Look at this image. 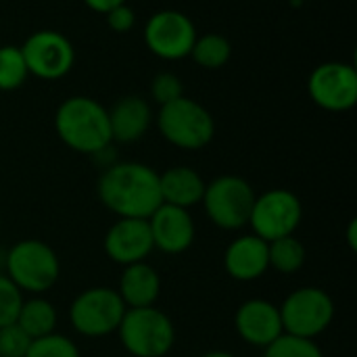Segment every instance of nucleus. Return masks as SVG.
<instances>
[{
    "instance_id": "1",
    "label": "nucleus",
    "mask_w": 357,
    "mask_h": 357,
    "mask_svg": "<svg viewBox=\"0 0 357 357\" xmlns=\"http://www.w3.org/2000/svg\"><path fill=\"white\" fill-rule=\"evenodd\" d=\"M96 195L117 218L149 220L161 205L159 174L138 161H117L102 169Z\"/></svg>"
},
{
    "instance_id": "2",
    "label": "nucleus",
    "mask_w": 357,
    "mask_h": 357,
    "mask_svg": "<svg viewBox=\"0 0 357 357\" xmlns=\"http://www.w3.org/2000/svg\"><path fill=\"white\" fill-rule=\"evenodd\" d=\"M54 130L61 142L82 155H96L113 144L109 113L90 96H69L54 113Z\"/></svg>"
},
{
    "instance_id": "3",
    "label": "nucleus",
    "mask_w": 357,
    "mask_h": 357,
    "mask_svg": "<svg viewBox=\"0 0 357 357\" xmlns=\"http://www.w3.org/2000/svg\"><path fill=\"white\" fill-rule=\"evenodd\" d=\"M6 278L29 295H42L50 291L61 276V261L56 251L38 238H25L15 243L4 257Z\"/></svg>"
},
{
    "instance_id": "4",
    "label": "nucleus",
    "mask_w": 357,
    "mask_h": 357,
    "mask_svg": "<svg viewBox=\"0 0 357 357\" xmlns=\"http://www.w3.org/2000/svg\"><path fill=\"white\" fill-rule=\"evenodd\" d=\"M119 343L132 357H165L176 345V326L159 307L126 310L119 328Z\"/></svg>"
},
{
    "instance_id": "5",
    "label": "nucleus",
    "mask_w": 357,
    "mask_h": 357,
    "mask_svg": "<svg viewBox=\"0 0 357 357\" xmlns=\"http://www.w3.org/2000/svg\"><path fill=\"white\" fill-rule=\"evenodd\" d=\"M157 128L172 146L182 151H201L215 136L213 115L188 96L161 105L157 113Z\"/></svg>"
},
{
    "instance_id": "6",
    "label": "nucleus",
    "mask_w": 357,
    "mask_h": 357,
    "mask_svg": "<svg viewBox=\"0 0 357 357\" xmlns=\"http://www.w3.org/2000/svg\"><path fill=\"white\" fill-rule=\"evenodd\" d=\"M255 197L253 186L245 178L226 174L205 186L201 205L215 228L236 232L249 224Z\"/></svg>"
},
{
    "instance_id": "7",
    "label": "nucleus",
    "mask_w": 357,
    "mask_h": 357,
    "mask_svg": "<svg viewBox=\"0 0 357 357\" xmlns=\"http://www.w3.org/2000/svg\"><path fill=\"white\" fill-rule=\"evenodd\" d=\"M278 310L284 335L299 339H318L335 320V301L320 287L295 289Z\"/></svg>"
},
{
    "instance_id": "8",
    "label": "nucleus",
    "mask_w": 357,
    "mask_h": 357,
    "mask_svg": "<svg viewBox=\"0 0 357 357\" xmlns=\"http://www.w3.org/2000/svg\"><path fill=\"white\" fill-rule=\"evenodd\" d=\"M126 305L115 289L92 287L82 291L69 305V322L73 331L88 339H100L117 333L126 314Z\"/></svg>"
},
{
    "instance_id": "9",
    "label": "nucleus",
    "mask_w": 357,
    "mask_h": 357,
    "mask_svg": "<svg viewBox=\"0 0 357 357\" xmlns=\"http://www.w3.org/2000/svg\"><path fill=\"white\" fill-rule=\"evenodd\" d=\"M301 220L303 205L299 197L287 188H272L255 197L247 226L251 228V234L272 243L295 234Z\"/></svg>"
},
{
    "instance_id": "10",
    "label": "nucleus",
    "mask_w": 357,
    "mask_h": 357,
    "mask_svg": "<svg viewBox=\"0 0 357 357\" xmlns=\"http://www.w3.org/2000/svg\"><path fill=\"white\" fill-rule=\"evenodd\" d=\"M19 48L27 73L46 82L65 77L75 65V48L71 40L54 29H38L29 33Z\"/></svg>"
},
{
    "instance_id": "11",
    "label": "nucleus",
    "mask_w": 357,
    "mask_h": 357,
    "mask_svg": "<svg viewBox=\"0 0 357 357\" xmlns=\"http://www.w3.org/2000/svg\"><path fill=\"white\" fill-rule=\"evenodd\" d=\"M195 40L197 27L182 10H157L144 25L146 48L163 61H180L190 56Z\"/></svg>"
},
{
    "instance_id": "12",
    "label": "nucleus",
    "mask_w": 357,
    "mask_h": 357,
    "mask_svg": "<svg viewBox=\"0 0 357 357\" xmlns=\"http://www.w3.org/2000/svg\"><path fill=\"white\" fill-rule=\"evenodd\" d=\"M310 98L324 111L345 113L357 102V71L351 63L326 61L307 77Z\"/></svg>"
},
{
    "instance_id": "13",
    "label": "nucleus",
    "mask_w": 357,
    "mask_h": 357,
    "mask_svg": "<svg viewBox=\"0 0 357 357\" xmlns=\"http://www.w3.org/2000/svg\"><path fill=\"white\" fill-rule=\"evenodd\" d=\"M102 247L107 257L123 268L146 261L149 255L155 251L149 222L136 218H119L107 230Z\"/></svg>"
},
{
    "instance_id": "14",
    "label": "nucleus",
    "mask_w": 357,
    "mask_h": 357,
    "mask_svg": "<svg viewBox=\"0 0 357 357\" xmlns=\"http://www.w3.org/2000/svg\"><path fill=\"white\" fill-rule=\"evenodd\" d=\"M234 328L247 345L259 349H266L284 335L280 310L268 299H249L241 303L234 314Z\"/></svg>"
},
{
    "instance_id": "15",
    "label": "nucleus",
    "mask_w": 357,
    "mask_h": 357,
    "mask_svg": "<svg viewBox=\"0 0 357 357\" xmlns=\"http://www.w3.org/2000/svg\"><path fill=\"white\" fill-rule=\"evenodd\" d=\"M155 249L167 255H180L195 243L197 226L188 209L161 203L157 211L146 220Z\"/></svg>"
},
{
    "instance_id": "16",
    "label": "nucleus",
    "mask_w": 357,
    "mask_h": 357,
    "mask_svg": "<svg viewBox=\"0 0 357 357\" xmlns=\"http://www.w3.org/2000/svg\"><path fill=\"white\" fill-rule=\"evenodd\" d=\"M224 268L230 278L238 282L259 280L268 270V243L255 234H243L234 238L224 253Z\"/></svg>"
},
{
    "instance_id": "17",
    "label": "nucleus",
    "mask_w": 357,
    "mask_h": 357,
    "mask_svg": "<svg viewBox=\"0 0 357 357\" xmlns=\"http://www.w3.org/2000/svg\"><path fill=\"white\" fill-rule=\"evenodd\" d=\"M107 113H109L111 138L113 142L119 144L138 142L153 123V109L149 100L136 94L119 98L111 109H107Z\"/></svg>"
},
{
    "instance_id": "18",
    "label": "nucleus",
    "mask_w": 357,
    "mask_h": 357,
    "mask_svg": "<svg viewBox=\"0 0 357 357\" xmlns=\"http://www.w3.org/2000/svg\"><path fill=\"white\" fill-rule=\"evenodd\" d=\"M115 291L128 310L151 307L161 295V276L149 261L132 264L123 268Z\"/></svg>"
},
{
    "instance_id": "19",
    "label": "nucleus",
    "mask_w": 357,
    "mask_h": 357,
    "mask_svg": "<svg viewBox=\"0 0 357 357\" xmlns=\"http://www.w3.org/2000/svg\"><path fill=\"white\" fill-rule=\"evenodd\" d=\"M205 180L203 176L186 165H176L159 174V192L161 203L188 209L199 205L203 201L205 192Z\"/></svg>"
},
{
    "instance_id": "20",
    "label": "nucleus",
    "mask_w": 357,
    "mask_h": 357,
    "mask_svg": "<svg viewBox=\"0 0 357 357\" xmlns=\"http://www.w3.org/2000/svg\"><path fill=\"white\" fill-rule=\"evenodd\" d=\"M15 324L31 341L40 339V337H46V335H52L54 328H56V310L48 299L36 295V297L23 301Z\"/></svg>"
},
{
    "instance_id": "21",
    "label": "nucleus",
    "mask_w": 357,
    "mask_h": 357,
    "mask_svg": "<svg viewBox=\"0 0 357 357\" xmlns=\"http://www.w3.org/2000/svg\"><path fill=\"white\" fill-rule=\"evenodd\" d=\"M305 259L307 249L295 234L268 243V261L278 274H297L305 266Z\"/></svg>"
},
{
    "instance_id": "22",
    "label": "nucleus",
    "mask_w": 357,
    "mask_h": 357,
    "mask_svg": "<svg viewBox=\"0 0 357 357\" xmlns=\"http://www.w3.org/2000/svg\"><path fill=\"white\" fill-rule=\"evenodd\" d=\"M190 56L199 67L215 71V69H222L224 65H228V61L232 56V44L222 33L197 36Z\"/></svg>"
},
{
    "instance_id": "23",
    "label": "nucleus",
    "mask_w": 357,
    "mask_h": 357,
    "mask_svg": "<svg viewBox=\"0 0 357 357\" xmlns=\"http://www.w3.org/2000/svg\"><path fill=\"white\" fill-rule=\"evenodd\" d=\"M29 73L21 54V48L15 44L0 46V90L13 92L27 82Z\"/></svg>"
},
{
    "instance_id": "24",
    "label": "nucleus",
    "mask_w": 357,
    "mask_h": 357,
    "mask_svg": "<svg viewBox=\"0 0 357 357\" xmlns=\"http://www.w3.org/2000/svg\"><path fill=\"white\" fill-rule=\"evenodd\" d=\"M264 357H324V354L312 339L282 335L264 349Z\"/></svg>"
},
{
    "instance_id": "25",
    "label": "nucleus",
    "mask_w": 357,
    "mask_h": 357,
    "mask_svg": "<svg viewBox=\"0 0 357 357\" xmlns=\"http://www.w3.org/2000/svg\"><path fill=\"white\" fill-rule=\"evenodd\" d=\"M25 357H82L79 356V349L77 345L65 337V335H59V333H52V335H46V337H40V339H33L29 343V349Z\"/></svg>"
},
{
    "instance_id": "26",
    "label": "nucleus",
    "mask_w": 357,
    "mask_h": 357,
    "mask_svg": "<svg viewBox=\"0 0 357 357\" xmlns=\"http://www.w3.org/2000/svg\"><path fill=\"white\" fill-rule=\"evenodd\" d=\"M23 301V293L6 278V274H0V328L17 322Z\"/></svg>"
},
{
    "instance_id": "27",
    "label": "nucleus",
    "mask_w": 357,
    "mask_h": 357,
    "mask_svg": "<svg viewBox=\"0 0 357 357\" xmlns=\"http://www.w3.org/2000/svg\"><path fill=\"white\" fill-rule=\"evenodd\" d=\"M184 96V86H182V79L176 75V73H169V71H161L153 77L151 82V98L161 107V105H167L176 98Z\"/></svg>"
},
{
    "instance_id": "28",
    "label": "nucleus",
    "mask_w": 357,
    "mask_h": 357,
    "mask_svg": "<svg viewBox=\"0 0 357 357\" xmlns=\"http://www.w3.org/2000/svg\"><path fill=\"white\" fill-rule=\"evenodd\" d=\"M29 343L31 339L17 324L0 328V357H25Z\"/></svg>"
},
{
    "instance_id": "29",
    "label": "nucleus",
    "mask_w": 357,
    "mask_h": 357,
    "mask_svg": "<svg viewBox=\"0 0 357 357\" xmlns=\"http://www.w3.org/2000/svg\"><path fill=\"white\" fill-rule=\"evenodd\" d=\"M105 19H107V25L111 27V31H115V33H128L136 25V13H134V8L128 2L111 8L105 15Z\"/></svg>"
},
{
    "instance_id": "30",
    "label": "nucleus",
    "mask_w": 357,
    "mask_h": 357,
    "mask_svg": "<svg viewBox=\"0 0 357 357\" xmlns=\"http://www.w3.org/2000/svg\"><path fill=\"white\" fill-rule=\"evenodd\" d=\"M84 4L94 10V13H100V15H107L111 8L119 6V4H126V0H84Z\"/></svg>"
},
{
    "instance_id": "31",
    "label": "nucleus",
    "mask_w": 357,
    "mask_h": 357,
    "mask_svg": "<svg viewBox=\"0 0 357 357\" xmlns=\"http://www.w3.org/2000/svg\"><path fill=\"white\" fill-rule=\"evenodd\" d=\"M347 243H349L351 251H356L357 249V220L356 218L349 222V228H347Z\"/></svg>"
},
{
    "instance_id": "32",
    "label": "nucleus",
    "mask_w": 357,
    "mask_h": 357,
    "mask_svg": "<svg viewBox=\"0 0 357 357\" xmlns=\"http://www.w3.org/2000/svg\"><path fill=\"white\" fill-rule=\"evenodd\" d=\"M201 357H236L234 354H230V351H224V349H215V351H207V354H203Z\"/></svg>"
},
{
    "instance_id": "33",
    "label": "nucleus",
    "mask_w": 357,
    "mask_h": 357,
    "mask_svg": "<svg viewBox=\"0 0 357 357\" xmlns=\"http://www.w3.org/2000/svg\"><path fill=\"white\" fill-rule=\"evenodd\" d=\"M289 2H293V4H303V2H307V0H289Z\"/></svg>"
}]
</instances>
